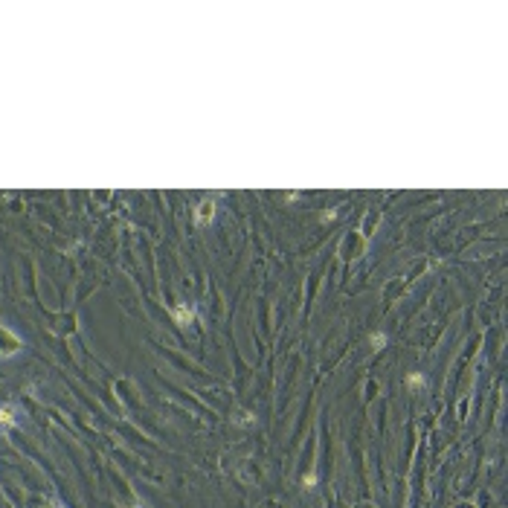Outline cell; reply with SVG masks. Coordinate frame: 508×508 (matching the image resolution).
I'll use <instances>...</instances> for the list:
<instances>
[{
	"instance_id": "6da1fadb",
	"label": "cell",
	"mask_w": 508,
	"mask_h": 508,
	"mask_svg": "<svg viewBox=\"0 0 508 508\" xmlns=\"http://www.w3.org/2000/svg\"><path fill=\"white\" fill-rule=\"evenodd\" d=\"M24 349V340L15 334L9 326H0V357H12Z\"/></svg>"
},
{
	"instance_id": "7a4b0ae2",
	"label": "cell",
	"mask_w": 508,
	"mask_h": 508,
	"mask_svg": "<svg viewBox=\"0 0 508 508\" xmlns=\"http://www.w3.org/2000/svg\"><path fill=\"white\" fill-rule=\"evenodd\" d=\"M171 320L180 328H186L189 323H195V308L192 305H174V308H171Z\"/></svg>"
},
{
	"instance_id": "3957f363",
	"label": "cell",
	"mask_w": 508,
	"mask_h": 508,
	"mask_svg": "<svg viewBox=\"0 0 508 508\" xmlns=\"http://www.w3.org/2000/svg\"><path fill=\"white\" fill-rule=\"evenodd\" d=\"M212 215H215V204H212V201H206V204L198 206V212H195V224H198V227H204V224L212 221Z\"/></svg>"
},
{
	"instance_id": "277c9868",
	"label": "cell",
	"mask_w": 508,
	"mask_h": 508,
	"mask_svg": "<svg viewBox=\"0 0 508 508\" xmlns=\"http://www.w3.org/2000/svg\"><path fill=\"white\" fill-rule=\"evenodd\" d=\"M15 412H18V410H15L12 404H3V407H0V430H9V427H15V424H18Z\"/></svg>"
},
{
	"instance_id": "5b68a950",
	"label": "cell",
	"mask_w": 508,
	"mask_h": 508,
	"mask_svg": "<svg viewBox=\"0 0 508 508\" xmlns=\"http://www.w3.org/2000/svg\"><path fill=\"white\" fill-rule=\"evenodd\" d=\"M369 343H372V349H375V351H380V349H384V343H387V334H384V331H377V334L369 337Z\"/></svg>"
},
{
	"instance_id": "8992f818",
	"label": "cell",
	"mask_w": 508,
	"mask_h": 508,
	"mask_svg": "<svg viewBox=\"0 0 508 508\" xmlns=\"http://www.w3.org/2000/svg\"><path fill=\"white\" fill-rule=\"evenodd\" d=\"M421 384H424V375H418V372H412L407 377V387H421Z\"/></svg>"
},
{
	"instance_id": "52a82bcc",
	"label": "cell",
	"mask_w": 508,
	"mask_h": 508,
	"mask_svg": "<svg viewBox=\"0 0 508 508\" xmlns=\"http://www.w3.org/2000/svg\"><path fill=\"white\" fill-rule=\"evenodd\" d=\"M314 482H316V476L314 473H308V476H305V488H314Z\"/></svg>"
},
{
	"instance_id": "ba28073f",
	"label": "cell",
	"mask_w": 508,
	"mask_h": 508,
	"mask_svg": "<svg viewBox=\"0 0 508 508\" xmlns=\"http://www.w3.org/2000/svg\"><path fill=\"white\" fill-rule=\"evenodd\" d=\"M235 421H238V424H250L253 418H250V412H241V418H235Z\"/></svg>"
},
{
	"instance_id": "9c48e42d",
	"label": "cell",
	"mask_w": 508,
	"mask_h": 508,
	"mask_svg": "<svg viewBox=\"0 0 508 508\" xmlns=\"http://www.w3.org/2000/svg\"><path fill=\"white\" fill-rule=\"evenodd\" d=\"M49 508H64V505H61V502H49Z\"/></svg>"
}]
</instances>
